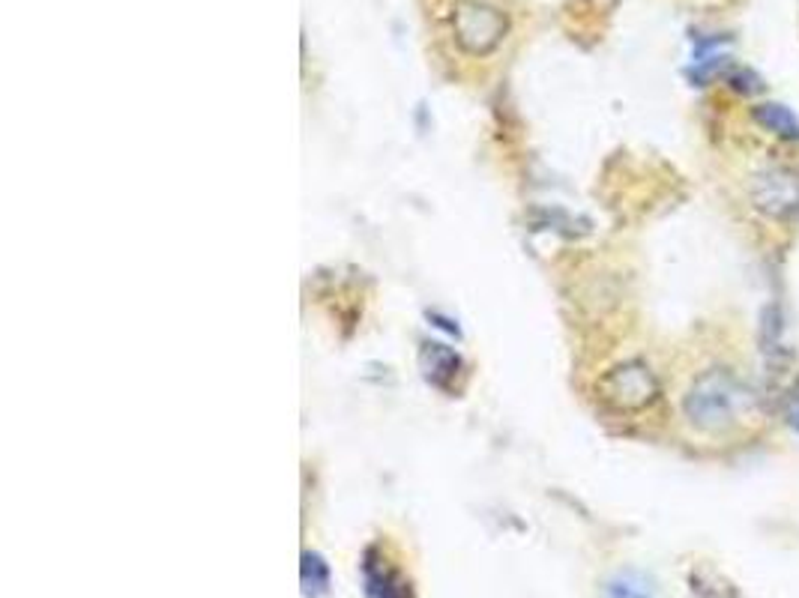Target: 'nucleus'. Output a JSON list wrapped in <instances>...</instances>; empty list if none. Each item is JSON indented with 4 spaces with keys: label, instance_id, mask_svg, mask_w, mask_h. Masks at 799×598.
<instances>
[{
    "label": "nucleus",
    "instance_id": "6e6552de",
    "mask_svg": "<svg viewBox=\"0 0 799 598\" xmlns=\"http://www.w3.org/2000/svg\"><path fill=\"white\" fill-rule=\"evenodd\" d=\"M605 598H656L653 596L650 584L641 578V575H617L605 584Z\"/></svg>",
    "mask_w": 799,
    "mask_h": 598
},
{
    "label": "nucleus",
    "instance_id": "7ed1b4c3",
    "mask_svg": "<svg viewBox=\"0 0 799 598\" xmlns=\"http://www.w3.org/2000/svg\"><path fill=\"white\" fill-rule=\"evenodd\" d=\"M453 24L455 37L471 54H488L497 42L504 40L506 30L500 12L485 7V3H476V0H458L455 3Z\"/></svg>",
    "mask_w": 799,
    "mask_h": 598
},
{
    "label": "nucleus",
    "instance_id": "f257e3e1",
    "mask_svg": "<svg viewBox=\"0 0 799 598\" xmlns=\"http://www.w3.org/2000/svg\"><path fill=\"white\" fill-rule=\"evenodd\" d=\"M758 413V395L728 365L701 372L682 395V416L695 432L728 434Z\"/></svg>",
    "mask_w": 799,
    "mask_h": 598
},
{
    "label": "nucleus",
    "instance_id": "9d476101",
    "mask_svg": "<svg viewBox=\"0 0 799 598\" xmlns=\"http://www.w3.org/2000/svg\"><path fill=\"white\" fill-rule=\"evenodd\" d=\"M788 425L799 434V395H793L788 404Z\"/></svg>",
    "mask_w": 799,
    "mask_h": 598
},
{
    "label": "nucleus",
    "instance_id": "0eeeda50",
    "mask_svg": "<svg viewBox=\"0 0 799 598\" xmlns=\"http://www.w3.org/2000/svg\"><path fill=\"white\" fill-rule=\"evenodd\" d=\"M330 566L326 559L315 550H306L303 554V562H300V584H303V596L306 598H324L330 592Z\"/></svg>",
    "mask_w": 799,
    "mask_h": 598
},
{
    "label": "nucleus",
    "instance_id": "39448f33",
    "mask_svg": "<svg viewBox=\"0 0 799 598\" xmlns=\"http://www.w3.org/2000/svg\"><path fill=\"white\" fill-rule=\"evenodd\" d=\"M363 592L365 598H411V587L402 571L377 548L363 554Z\"/></svg>",
    "mask_w": 799,
    "mask_h": 598
},
{
    "label": "nucleus",
    "instance_id": "f03ea898",
    "mask_svg": "<svg viewBox=\"0 0 799 598\" xmlns=\"http://www.w3.org/2000/svg\"><path fill=\"white\" fill-rule=\"evenodd\" d=\"M599 393L617 411L635 413L650 407L659 398V381L650 372V365H644L641 359H629L605 374L599 381Z\"/></svg>",
    "mask_w": 799,
    "mask_h": 598
},
{
    "label": "nucleus",
    "instance_id": "20e7f679",
    "mask_svg": "<svg viewBox=\"0 0 799 598\" xmlns=\"http://www.w3.org/2000/svg\"><path fill=\"white\" fill-rule=\"evenodd\" d=\"M751 201L763 216L788 222L799 216V174L790 168H767L751 183Z\"/></svg>",
    "mask_w": 799,
    "mask_h": 598
},
{
    "label": "nucleus",
    "instance_id": "423d86ee",
    "mask_svg": "<svg viewBox=\"0 0 799 598\" xmlns=\"http://www.w3.org/2000/svg\"><path fill=\"white\" fill-rule=\"evenodd\" d=\"M751 118L758 126H763L770 135L781 138V141H799V118L788 105L781 102H763L751 109Z\"/></svg>",
    "mask_w": 799,
    "mask_h": 598
},
{
    "label": "nucleus",
    "instance_id": "1a4fd4ad",
    "mask_svg": "<svg viewBox=\"0 0 799 598\" xmlns=\"http://www.w3.org/2000/svg\"><path fill=\"white\" fill-rule=\"evenodd\" d=\"M728 81H730V88L737 90V93H746V97H755V93H760V90L767 88L758 72H755V69H746V67L734 69V72L728 75Z\"/></svg>",
    "mask_w": 799,
    "mask_h": 598
}]
</instances>
